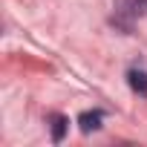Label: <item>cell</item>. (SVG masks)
Listing matches in <instances>:
<instances>
[{"instance_id":"6da1fadb","label":"cell","mask_w":147,"mask_h":147,"mask_svg":"<svg viewBox=\"0 0 147 147\" xmlns=\"http://www.w3.org/2000/svg\"><path fill=\"white\" fill-rule=\"evenodd\" d=\"M113 23L121 32H133V23L147 12V0H115L113 6Z\"/></svg>"},{"instance_id":"7a4b0ae2","label":"cell","mask_w":147,"mask_h":147,"mask_svg":"<svg viewBox=\"0 0 147 147\" xmlns=\"http://www.w3.org/2000/svg\"><path fill=\"white\" fill-rule=\"evenodd\" d=\"M101 121H104V113H101V110H92V113H81V115H78L81 133H95V130L101 127Z\"/></svg>"},{"instance_id":"3957f363","label":"cell","mask_w":147,"mask_h":147,"mask_svg":"<svg viewBox=\"0 0 147 147\" xmlns=\"http://www.w3.org/2000/svg\"><path fill=\"white\" fill-rule=\"evenodd\" d=\"M127 81H130V90H133V92H138V95L147 98V72L130 69V72H127Z\"/></svg>"},{"instance_id":"277c9868","label":"cell","mask_w":147,"mask_h":147,"mask_svg":"<svg viewBox=\"0 0 147 147\" xmlns=\"http://www.w3.org/2000/svg\"><path fill=\"white\" fill-rule=\"evenodd\" d=\"M49 124H52V141H55V144H58V141H63L69 121H66V118H63L61 113H55V115H49Z\"/></svg>"}]
</instances>
